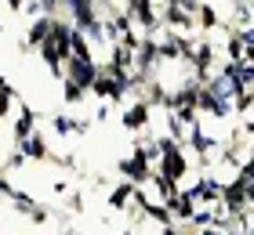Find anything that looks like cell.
Instances as JSON below:
<instances>
[{"label":"cell","mask_w":254,"mask_h":235,"mask_svg":"<svg viewBox=\"0 0 254 235\" xmlns=\"http://www.w3.org/2000/svg\"><path fill=\"white\" fill-rule=\"evenodd\" d=\"M124 11L134 18V26L145 33V37H160V29H164V15H160V7L153 0H127Z\"/></svg>","instance_id":"obj_1"},{"label":"cell","mask_w":254,"mask_h":235,"mask_svg":"<svg viewBox=\"0 0 254 235\" xmlns=\"http://www.w3.org/2000/svg\"><path fill=\"white\" fill-rule=\"evenodd\" d=\"M164 65V58H160V40L156 37H142L134 51V73H142L145 80H156V69Z\"/></svg>","instance_id":"obj_2"},{"label":"cell","mask_w":254,"mask_h":235,"mask_svg":"<svg viewBox=\"0 0 254 235\" xmlns=\"http://www.w3.org/2000/svg\"><path fill=\"white\" fill-rule=\"evenodd\" d=\"M218 51L211 47V40H196V51H192V58H189V69H192V76L200 80V84H207V80L214 76V69H218Z\"/></svg>","instance_id":"obj_3"},{"label":"cell","mask_w":254,"mask_h":235,"mask_svg":"<svg viewBox=\"0 0 254 235\" xmlns=\"http://www.w3.org/2000/svg\"><path fill=\"white\" fill-rule=\"evenodd\" d=\"M149 116H153V105H149L145 98H134L131 105H124L120 109V127L131 134H142L149 127Z\"/></svg>","instance_id":"obj_4"},{"label":"cell","mask_w":254,"mask_h":235,"mask_svg":"<svg viewBox=\"0 0 254 235\" xmlns=\"http://www.w3.org/2000/svg\"><path fill=\"white\" fill-rule=\"evenodd\" d=\"M117 174L124 181H131V185H138V188H145L149 181H153V163H145V159H138V156H124V159H117Z\"/></svg>","instance_id":"obj_5"},{"label":"cell","mask_w":254,"mask_h":235,"mask_svg":"<svg viewBox=\"0 0 254 235\" xmlns=\"http://www.w3.org/2000/svg\"><path fill=\"white\" fill-rule=\"evenodd\" d=\"M189 192L196 195V203L200 206H214V203H222V192H225V181L222 178H214V174H203V178H196Z\"/></svg>","instance_id":"obj_6"},{"label":"cell","mask_w":254,"mask_h":235,"mask_svg":"<svg viewBox=\"0 0 254 235\" xmlns=\"http://www.w3.org/2000/svg\"><path fill=\"white\" fill-rule=\"evenodd\" d=\"M98 76H102V65L87 62V58H65V80H73V84L91 91V84H95Z\"/></svg>","instance_id":"obj_7"},{"label":"cell","mask_w":254,"mask_h":235,"mask_svg":"<svg viewBox=\"0 0 254 235\" xmlns=\"http://www.w3.org/2000/svg\"><path fill=\"white\" fill-rule=\"evenodd\" d=\"M171 210V217H175V225H186V221H192V214L200 210V203H196V195L189 192V188H178L175 195L164 203Z\"/></svg>","instance_id":"obj_8"},{"label":"cell","mask_w":254,"mask_h":235,"mask_svg":"<svg viewBox=\"0 0 254 235\" xmlns=\"http://www.w3.org/2000/svg\"><path fill=\"white\" fill-rule=\"evenodd\" d=\"M222 206L229 214H247L251 210V199H247V185L233 174V181H225V192H222Z\"/></svg>","instance_id":"obj_9"},{"label":"cell","mask_w":254,"mask_h":235,"mask_svg":"<svg viewBox=\"0 0 254 235\" xmlns=\"http://www.w3.org/2000/svg\"><path fill=\"white\" fill-rule=\"evenodd\" d=\"M51 26H55V15H37L29 18V29H26V40L18 44V51H29V47H40L51 40Z\"/></svg>","instance_id":"obj_10"},{"label":"cell","mask_w":254,"mask_h":235,"mask_svg":"<svg viewBox=\"0 0 254 235\" xmlns=\"http://www.w3.org/2000/svg\"><path fill=\"white\" fill-rule=\"evenodd\" d=\"M156 174H164V178L171 181H182L189 174V156H186V148H178V152H167V156H160L156 163Z\"/></svg>","instance_id":"obj_11"},{"label":"cell","mask_w":254,"mask_h":235,"mask_svg":"<svg viewBox=\"0 0 254 235\" xmlns=\"http://www.w3.org/2000/svg\"><path fill=\"white\" fill-rule=\"evenodd\" d=\"M186 148L196 152V156H214V148H222V141H218L214 134H207L203 127H192L189 138H186Z\"/></svg>","instance_id":"obj_12"},{"label":"cell","mask_w":254,"mask_h":235,"mask_svg":"<svg viewBox=\"0 0 254 235\" xmlns=\"http://www.w3.org/2000/svg\"><path fill=\"white\" fill-rule=\"evenodd\" d=\"M37 120H40L37 109H33L29 101H22L18 105V116H15V145H18V141H26L33 131H37Z\"/></svg>","instance_id":"obj_13"},{"label":"cell","mask_w":254,"mask_h":235,"mask_svg":"<svg viewBox=\"0 0 254 235\" xmlns=\"http://www.w3.org/2000/svg\"><path fill=\"white\" fill-rule=\"evenodd\" d=\"M15 148H22V152H26V159H33V163H48L51 159V148H48V141H44L40 131H33L26 141H18Z\"/></svg>","instance_id":"obj_14"},{"label":"cell","mask_w":254,"mask_h":235,"mask_svg":"<svg viewBox=\"0 0 254 235\" xmlns=\"http://www.w3.org/2000/svg\"><path fill=\"white\" fill-rule=\"evenodd\" d=\"M134 188L138 185H131V181H120L117 188H109V195H106V203H109V210H131V199H134Z\"/></svg>","instance_id":"obj_15"},{"label":"cell","mask_w":254,"mask_h":235,"mask_svg":"<svg viewBox=\"0 0 254 235\" xmlns=\"http://www.w3.org/2000/svg\"><path fill=\"white\" fill-rule=\"evenodd\" d=\"M196 29L200 33H214V29H222V18H218V11H214V4H200V11H196Z\"/></svg>","instance_id":"obj_16"},{"label":"cell","mask_w":254,"mask_h":235,"mask_svg":"<svg viewBox=\"0 0 254 235\" xmlns=\"http://www.w3.org/2000/svg\"><path fill=\"white\" fill-rule=\"evenodd\" d=\"M247 58V44L236 33H225V62H244Z\"/></svg>","instance_id":"obj_17"},{"label":"cell","mask_w":254,"mask_h":235,"mask_svg":"<svg viewBox=\"0 0 254 235\" xmlns=\"http://www.w3.org/2000/svg\"><path fill=\"white\" fill-rule=\"evenodd\" d=\"M109 65L134 69V51H131V47H124V44H113V51H109Z\"/></svg>","instance_id":"obj_18"},{"label":"cell","mask_w":254,"mask_h":235,"mask_svg":"<svg viewBox=\"0 0 254 235\" xmlns=\"http://www.w3.org/2000/svg\"><path fill=\"white\" fill-rule=\"evenodd\" d=\"M87 98V87L73 84V80H62V105H80Z\"/></svg>","instance_id":"obj_19"},{"label":"cell","mask_w":254,"mask_h":235,"mask_svg":"<svg viewBox=\"0 0 254 235\" xmlns=\"http://www.w3.org/2000/svg\"><path fill=\"white\" fill-rule=\"evenodd\" d=\"M145 221H156L160 228L175 225V217H171V210H167L164 203H149V206H145Z\"/></svg>","instance_id":"obj_20"},{"label":"cell","mask_w":254,"mask_h":235,"mask_svg":"<svg viewBox=\"0 0 254 235\" xmlns=\"http://www.w3.org/2000/svg\"><path fill=\"white\" fill-rule=\"evenodd\" d=\"M11 203H15V210H18V214L22 217H33V210H37L40 203H37V199H33L29 192H22V188H18V192L15 195H11Z\"/></svg>","instance_id":"obj_21"},{"label":"cell","mask_w":254,"mask_h":235,"mask_svg":"<svg viewBox=\"0 0 254 235\" xmlns=\"http://www.w3.org/2000/svg\"><path fill=\"white\" fill-rule=\"evenodd\" d=\"M189 131H192V127H186V123H182V120H178L175 112H167V134L175 138V141H182V145H186V138H189Z\"/></svg>","instance_id":"obj_22"},{"label":"cell","mask_w":254,"mask_h":235,"mask_svg":"<svg viewBox=\"0 0 254 235\" xmlns=\"http://www.w3.org/2000/svg\"><path fill=\"white\" fill-rule=\"evenodd\" d=\"M73 58H87V62H95L91 58V40H87V33H73Z\"/></svg>","instance_id":"obj_23"},{"label":"cell","mask_w":254,"mask_h":235,"mask_svg":"<svg viewBox=\"0 0 254 235\" xmlns=\"http://www.w3.org/2000/svg\"><path fill=\"white\" fill-rule=\"evenodd\" d=\"M251 109H254V91H240L236 98H233V112L236 116H247Z\"/></svg>","instance_id":"obj_24"},{"label":"cell","mask_w":254,"mask_h":235,"mask_svg":"<svg viewBox=\"0 0 254 235\" xmlns=\"http://www.w3.org/2000/svg\"><path fill=\"white\" fill-rule=\"evenodd\" d=\"M0 167H4V170H22V167H26V152H22V148H11Z\"/></svg>","instance_id":"obj_25"},{"label":"cell","mask_w":254,"mask_h":235,"mask_svg":"<svg viewBox=\"0 0 254 235\" xmlns=\"http://www.w3.org/2000/svg\"><path fill=\"white\" fill-rule=\"evenodd\" d=\"M48 163H55L59 170H76V156H73V152H51Z\"/></svg>","instance_id":"obj_26"},{"label":"cell","mask_w":254,"mask_h":235,"mask_svg":"<svg viewBox=\"0 0 254 235\" xmlns=\"http://www.w3.org/2000/svg\"><path fill=\"white\" fill-rule=\"evenodd\" d=\"M11 105H15V94H0V120H7Z\"/></svg>","instance_id":"obj_27"},{"label":"cell","mask_w":254,"mask_h":235,"mask_svg":"<svg viewBox=\"0 0 254 235\" xmlns=\"http://www.w3.org/2000/svg\"><path fill=\"white\" fill-rule=\"evenodd\" d=\"M65 203H69V210H73V214H80V210H84V195H80V192H73V195L65 199Z\"/></svg>","instance_id":"obj_28"},{"label":"cell","mask_w":254,"mask_h":235,"mask_svg":"<svg viewBox=\"0 0 254 235\" xmlns=\"http://www.w3.org/2000/svg\"><path fill=\"white\" fill-rule=\"evenodd\" d=\"M15 192H18V188H15V185H11L7 178H0V199H11V195H15Z\"/></svg>","instance_id":"obj_29"},{"label":"cell","mask_w":254,"mask_h":235,"mask_svg":"<svg viewBox=\"0 0 254 235\" xmlns=\"http://www.w3.org/2000/svg\"><path fill=\"white\" fill-rule=\"evenodd\" d=\"M109 112H113V101H102V105H98V112H95V123L109 120Z\"/></svg>","instance_id":"obj_30"},{"label":"cell","mask_w":254,"mask_h":235,"mask_svg":"<svg viewBox=\"0 0 254 235\" xmlns=\"http://www.w3.org/2000/svg\"><path fill=\"white\" fill-rule=\"evenodd\" d=\"M51 192L65 199V195H69V181H55V185H51Z\"/></svg>","instance_id":"obj_31"},{"label":"cell","mask_w":254,"mask_h":235,"mask_svg":"<svg viewBox=\"0 0 254 235\" xmlns=\"http://www.w3.org/2000/svg\"><path fill=\"white\" fill-rule=\"evenodd\" d=\"M0 94H15V84H11L7 76H0Z\"/></svg>","instance_id":"obj_32"},{"label":"cell","mask_w":254,"mask_h":235,"mask_svg":"<svg viewBox=\"0 0 254 235\" xmlns=\"http://www.w3.org/2000/svg\"><path fill=\"white\" fill-rule=\"evenodd\" d=\"M4 4H7L11 11H26V4H29V0H4Z\"/></svg>","instance_id":"obj_33"},{"label":"cell","mask_w":254,"mask_h":235,"mask_svg":"<svg viewBox=\"0 0 254 235\" xmlns=\"http://www.w3.org/2000/svg\"><path fill=\"white\" fill-rule=\"evenodd\" d=\"M240 131H244L247 138H254V120H244V123H240Z\"/></svg>","instance_id":"obj_34"},{"label":"cell","mask_w":254,"mask_h":235,"mask_svg":"<svg viewBox=\"0 0 254 235\" xmlns=\"http://www.w3.org/2000/svg\"><path fill=\"white\" fill-rule=\"evenodd\" d=\"M247 235H254V217H251V225H247Z\"/></svg>","instance_id":"obj_35"},{"label":"cell","mask_w":254,"mask_h":235,"mask_svg":"<svg viewBox=\"0 0 254 235\" xmlns=\"http://www.w3.org/2000/svg\"><path fill=\"white\" fill-rule=\"evenodd\" d=\"M0 37H4V18H0Z\"/></svg>","instance_id":"obj_36"},{"label":"cell","mask_w":254,"mask_h":235,"mask_svg":"<svg viewBox=\"0 0 254 235\" xmlns=\"http://www.w3.org/2000/svg\"><path fill=\"white\" fill-rule=\"evenodd\" d=\"M120 235H134V232H120Z\"/></svg>","instance_id":"obj_37"}]
</instances>
